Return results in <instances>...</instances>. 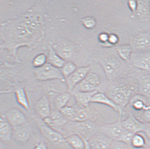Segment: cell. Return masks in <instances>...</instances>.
<instances>
[{"label":"cell","instance_id":"cell-1","mask_svg":"<svg viewBox=\"0 0 150 149\" xmlns=\"http://www.w3.org/2000/svg\"><path fill=\"white\" fill-rule=\"evenodd\" d=\"M42 3H38L18 17L1 24V49L7 50L18 62H21L19 48L27 47L32 51L45 37L47 8Z\"/></svg>","mask_w":150,"mask_h":149},{"label":"cell","instance_id":"cell-2","mask_svg":"<svg viewBox=\"0 0 150 149\" xmlns=\"http://www.w3.org/2000/svg\"><path fill=\"white\" fill-rule=\"evenodd\" d=\"M112 82L108 95L121 109H125L133 97L139 93L138 84L134 79H117Z\"/></svg>","mask_w":150,"mask_h":149},{"label":"cell","instance_id":"cell-3","mask_svg":"<svg viewBox=\"0 0 150 149\" xmlns=\"http://www.w3.org/2000/svg\"><path fill=\"white\" fill-rule=\"evenodd\" d=\"M99 126L91 121H69L62 128L61 133L64 137L76 134L88 140L98 132Z\"/></svg>","mask_w":150,"mask_h":149},{"label":"cell","instance_id":"cell-4","mask_svg":"<svg viewBox=\"0 0 150 149\" xmlns=\"http://www.w3.org/2000/svg\"><path fill=\"white\" fill-rule=\"evenodd\" d=\"M40 131L54 149H72L67 143L65 137L59 132L46 125L42 121L38 122Z\"/></svg>","mask_w":150,"mask_h":149},{"label":"cell","instance_id":"cell-5","mask_svg":"<svg viewBox=\"0 0 150 149\" xmlns=\"http://www.w3.org/2000/svg\"><path fill=\"white\" fill-rule=\"evenodd\" d=\"M34 73L37 79L41 81L57 80L65 82L61 69L48 62L40 68L34 69Z\"/></svg>","mask_w":150,"mask_h":149},{"label":"cell","instance_id":"cell-6","mask_svg":"<svg viewBox=\"0 0 150 149\" xmlns=\"http://www.w3.org/2000/svg\"><path fill=\"white\" fill-rule=\"evenodd\" d=\"M100 83V78L99 75L95 73L90 72L71 92L76 91L91 92L98 90L97 89Z\"/></svg>","mask_w":150,"mask_h":149},{"label":"cell","instance_id":"cell-7","mask_svg":"<svg viewBox=\"0 0 150 149\" xmlns=\"http://www.w3.org/2000/svg\"><path fill=\"white\" fill-rule=\"evenodd\" d=\"M122 118H118L114 122L100 126L99 132L113 141L117 140L125 131L122 122Z\"/></svg>","mask_w":150,"mask_h":149},{"label":"cell","instance_id":"cell-8","mask_svg":"<svg viewBox=\"0 0 150 149\" xmlns=\"http://www.w3.org/2000/svg\"><path fill=\"white\" fill-rule=\"evenodd\" d=\"M52 46L57 54L65 61H69L75 52V45L67 39H59Z\"/></svg>","mask_w":150,"mask_h":149},{"label":"cell","instance_id":"cell-9","mask_svg":"<svg viewBox=\"0 0 150 149\" xmlns=\"http://www.w3.org/2000/svg\"><path fill=\"white\" fill-rule=\"evenodd\" d=\"M100 63L104 70L106 77L110 81L118 79L121 68L120 61L115 59H108L102 60Z\"/></svg>","mask_w":150,"mask_h":149},{"label":"cell","instance_id":"cell-10","mask_svg":"<svg viewBox=\"0 0 150 149\" xmlns=\"http://www.w3.org/2000/svg\"><path fill=\"white\" fill-rule=\"evenodd\" d=\"M90 70L89 66L77 68L73 73L65 79V83L69 92H71L73 89L90 72Z\"/></svg>","mask_w":150,"mask_h":149},{"label":"cell","instance_id":"cell-11","mask_svg":"<svg viewBox=\"0 0 150 149\" xmlns=\"http://www.w3.org/2000/svg\"><path fill=\"white\" fill-rule=\"evenodd\" d=\"M44 124L59 132L69 121L65 118L59 110L52 111L51 116L42 119Z\"/></svg>","mask_w":150,"mask_h":149},{"label":"cell","instance_id":"cell-12","mask_svg":"<svg viewBox=\"0 0 150 149\" xmlns=\"http://www.w3.org/2000/svg\"><path fill=\"white\" fill-rule=\"evenodd\" d=\"M122 122L124 129L134 134L143 132L146 124L138 119L130 111L125 119H122Z\"/></svg>","mask_w":150,"mask_h":149},{"label":"cell","instance_id":"cell-13","mask_svg":"<svg viewBox=\"0 0 150 149\" xmlns=\"http://www.w3.org/2000/svg\"><path fill=\"white\" fill-rule=\"evenodd\" d=\"M91 103L103 104L118 113L119 118H122L124 114L120 107L105 93L98 92L93 97Z\"/></svg>","mask_w":150,"mask_h":149},{"label":"cell","instance_id":"cell-14","mask_svg":"<svg viewBox=\"0 0 150 149\" xmlns=\"http://www.w3.org/2000/svg\"><path fill=\"white\" fill-rule=\"evenodd\" d=\"M88 141L92 149H110L113 140L106 135L98 132Z\"/></svg>","mask_w":150,"mask_h":149},{"label":"cell","instance_id":"cell-15","mask_svg":"<svg viewBox=\"0 0 150 149\" xmlns=\"http://www.w3.org/2000/svg\"><path fill=\"white\" fill-rule=\"evenodd\" d=\"M7 120L15 128L25 125V116L23 113L18 109L13 108L8 110L5 114Z\"/></svg>","mask_w":150,"mask_h":149},{"label":"cell","instance_id":"cell-16","mask_svg":"<svg viewBox=\"0 0 150 149\" xmlns=\"http://www.w3.org/2000/svg\"><path fill=\"white\" fill-rule=\"evenodd\" d=\"M35 109L37 114L42 119L50 117L52 110L49 97L46 95L41 97L36 103Z\"/></svg>","mask_w":150,"mask_h":149},{"label":"cell","instance_id":"cell-17","mask_svg":"<svg viewBox=\"0 0 150 149\" xmlns=\"http://www.w3.org/2000/svg\"><path fill=\"white\" fill-rule=\"evenodd\" d=\"M0 138L1 141L8 143L13 137V128L7 120L5 114H1Z\"/></svg>","mask_w":150,"mask_h":149},{"label":"cell","instance_id":"cell-18","mask_svg":"<svg viewBox=\"0 0 150 149\" xmlns=\"http://www.w3.org/2000/svg\"><path fill=\"white\" fill-rule=\"evenodd\" d=\"M98 90L91 92L76 91L71 92L75 98L76 104L82 108H86L90 106L93 96Z\"/></svg>","mask_w":150,"mask_h":149},{"label":"cell","instance_id":"cell-19","mask_svg":"<svg viewBox=\"0 0 150 149\" xmlns=\"http://www.w3.org/2000/svg\"><path fill=\"white\" fill-rule=\"evenodd\" d=\"M134 79L138 84L139 93L150 99V74L143 73Z\"/></svg>","mask_w":150,"mask_h":149},{"label":"cell","instance_id":"cell-20","mask_svg":"<svg viewBox=\"0 0 150 149\" xmlns=\"http://www.w3.org/2000/svg\"><path fill=\"white\" fill-rule=\"evenodd\" d=\"M31 136V132L29 128L24 125L13 128L12 139L16 141L23 143L28 141Z\"/></svg>","mask_w":150,"mask_h":149},{"label":"cell","instance_id":"cell-21","mask_svg":"<svg viewBox=\"0 0 150 149\" xmlns=\"http://www.w3.org/2000/svg\"><path fill=\"white\" fill-rule=\"evenodd\" d=\"M130 61L134 66L150 73V55L131 56Z\"/></svg>","mask_w":150,"mask_h":149},{"label":"cell","instance_id":"cell-22","mask_svg":"<svg viewBox=\"0 0 150 149\" xmlns=\"http://www.w3.org/2000/svg\"><path fill=\"white\" fill-rule=\"evenodd\" d=\"M66 61L58 55L52 45H49L47 56V62L56 67L61 69Z\"/></svg>","mask_w":150,"mask_h":149},{"label":"cell","instance_id":"cell-23","mask_svg":"<svg viewBox=\"0 0 150 149\" xmlns=\"http://www.w3.org/2000/svg\"><path fill=\"white\" fill-rule=\"evenodd\" d=\"M67 143L72 149H83L85 146L84 140L78 134H73L65 137Z\"/></svg>","mask_w":150,"mask_h":149},{"label":"cell","instance_id":"cell-24","mask_svg":"<svg viewBox=\"0 0 150 149\" xmlns=\"http://www.w3.org/2000/svg\"><path fill=\"white\" fill-rule=\"evenodd\" d=\"M131 145L136 149H141L149 146V141L144 134L141 132L134 134Z\"/></svg>","mask_w":150,"mask_h":149},{"label":"cell","instance_id":"cell-25","mask_svg":"<svg viewBox=\"0 0 150 149\" xmlns=\"http://www.w3.org/2000/svg\"><path fill=\"white\" fill-rule=\"evenodd\" d=\"M16 101L19 105L25 110L29 111L30 109L28 98L25 89L19 88L15 91Z\"/></svg>","mask_w":150,"mask_h":149},{"label":"cell","instance_id":"cell-26","mask_svg":"<svg viewBox=\"0 0 150 149\" xmlns=\"http://www.w3.org/2000/svg\"><path fill=\"white\" fill-rule=\"evenodd\" d=\"M71 96V93L69 92H63L57 95L54 101L57 110H60L67 106Z\"/></svg>","mask_w":150,"mask_h":149},{"label":"cell","instance_id":"cell-27","mask_svg":"<svg viewBox=\"0 0 150 149\" xmlns=\"http://www.w3.org/2000/svg\"><path fill=\"white\" fill-rule=\"evenodd\" d=\"M132 113L138 119L143 123L146 124V123L150 122V101L146 104L142 111L139 112Z\"/></svg>","mask_w":150,"mask_h":149},{"label":"cell","instance_id":"cell-28","mask_svg":"<svg viewBox=\"0 0 150 149\" xmlns=\"http://www.w3.org/2000/svg\"><path fill=\"white\" fill-rule=\"evenodd\" d=\"M61 114L69 121H75L76 119L77 111L75 106H67L59 110Z\"/></svg>","mask_w":150,"mask_h":149},{"label":"cell","instance_id":"cell-29","mask_svg":"<svg viewBox=\"0 0 150 149\" xmlns=\"http://www.w3.org/2000/svg\"><path fill=\"white\" fill-rule=\"evenodd\" d=\"M77 67L75 63L72 62H66L61 68L62 73L65 80L73 73L77 69Z\"/></svg>","mask_w":150,"mask_h":149},{"label":"cell","instance_id":"cell-30","mask_svg":"<svg viewBox=\"0 0 150 149\" xmlns=\"http://www.w3.org/2000/svg\"><path fill=\"white\" fill-rule=\"evenodd\" d=\"M47 63V56L44 54H40L34 57L32 64L33 66L35 69L41 67Z\"/></svg>","mask_w":150,"mask_h":149},{"label":"cell","instance_id":"cell-31","mask_svg":"<svg viewBox=\"0 0 150 149\" xmlns=\"http://www.w3.org/2000/svg\"><path fill=\"white\" fill-rule=\"evenodd\" d=\"M118 52L119 56L123 60L127 62L130 61L131 51L128 47L125 46L119 48Z\"/></svg>","mask_w":150,"mask_h":149},{"label":"cell","instance_id":"cell-32","mask_svg":"<svg viewBox=\"0 0 150 149\" xmlns=\"http://www.w3.org/2000/svg\"><path fill=\"white\" fill-rule=\"evenodd\" d=\"M134 134H135L125 130L118 140L116 141L123 142V143L131 145V141H132V138Z\"/></svg>","mask_w":150,"mask_h":149},{"label":"cell","instance_id":"cell-33","mask_svg":"<svg viewBox=\"0 0 150 149\" xmlns=\"http://www.w3.org/2000/svg\"><path fill=\"white\" fill-rule=\"evenodd\" d=\"M110 149H136L130 145L118 141H112Z\"/></svg>","mask_w":150,"mask_h":149},{"label":"cell","instance_id":"cell-34","mask_svg":"<svg viewBox=\"0 0 150 149\" xmlns=\"http://www.w3.org/2000/svg\"><path fill=\"white\" fill-rule=\"evenodd\" d=\"M82 22L84 26L89 29L94 28L96 25L95 19L92 17H87L83 18Z\"/></svg>","mask_w":150,"mask_h":149},{"label":"cell","instance_id":"cell-35","mask_svg":"<svg viewBox=\"0 0 150 149\" xmlns=\"http://www.w3.org/2000/svg\"><path fill=\"white\" fill-rule=\"evenodd\" d=\"M143 132L149 141V146H150V122L145 124Z\"/></svg>","mask_w":150,"mask_h":149},{"label":"cell","instance_id":"cell-36","mask_svg":"<svg viewBox=\"0 0 150 149\" xmlns=\"http://www.w3.org/2000/svg\"><path fill=\"white\" fill-rule=\"evenodd\" d=\"M118 37L114 34L109 35L108 42L112 45H114L118 42Z\"/></svg>","mask_w":150,"mask_h":149},{"label":"cell","instance_id":"cell-37","mask_svg":"<svg viewBox=\"0 0 150 149\" xmlns=\"http://www.w3.org/2000/svg\"><path fill=\"white\" fill-rule=\"evenodd\" d=\"M109 35L105 33H101L99 36V39L100 42L103 43H106L108 42Z\"/></svg>","mask_w":150,"mask_h":149},{"label":"cell","instance_id":"cell-38","mask_svg":"<svg viewBox=\"0 0 150 149\" xmlns=\"http://www.w3.org/2000/svg\"><path fill=\"white\" fill-rule=\"evenodd\" d=\"M34 149H49V148L45 142L41 141L36 145Z\"/></svg>","mask_w":150,"mask_h":149},{"label":"cell","instance_id":"cell-39","mask_svg":"<svg viewBox=\"0 0 150 149\" xmlns=\"http://www.w3.org/2000/svg\"><path fill=\"white\" fill-rule=\"evenodd\" d=\"M129 6L130 9L133 12H134L137 8L138 4L137 1H129Z\"/></svg>","mask_w":150,"mask_h":149},{"label":"cell","instance_id":"cell-40","mask_svg":"<svg viewBox=\"0 0 150 149\" xmlns=\"http://www.w3.org/2000/svg\"><path fill=\"white\" fill-rule=\"evenodd\" d=\"M83 138L84 143H85V146H84L83 149H92V147L91 146L90 144L89 141H88V140L84 138Z\"/></svg>","mask_w":150,"mask_h":149},{"label":"cell","instance_id":"cell-41","mask_svg":"<svg viewBox=\"0 0 150 149\" xmlns=\"http://www.w3.org/2000/svg\"><path fill=\"white\" fill-rule=\"evenodd\" d=\"M141 149H150V146H147L144 147V148Z\"/></svg>","mask_w":150,"mask_h":149},{"label":"cell","instance_id":"cell-42","mask_svg":"<svg viewBox=\"0 0 150 149\" xmlns=\"http://www.w3.org/2000/svg\"><path fill=\"white\" fill-rule=\"evenodd\" d=\"M54 149V148H52V149Z\"/></svg>","mask_w":150,"mask_h":149}]
</instances>
